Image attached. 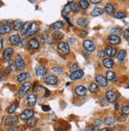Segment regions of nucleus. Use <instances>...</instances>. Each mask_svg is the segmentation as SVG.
Wrapping results in <instances>:
<instances>
[{"instance_id": "nucleus-1", "label": "nucleus", "mask_w": 129, "mask_h": 131, "mask_svg": "<svg viewBox=\"0 0 129 131\" xmlns=\"http://www.w3.org/2000/svg\"><path fill=\"white\" fill-rule=\"evenodd\" d=\"M39 29H40V27H39L37 23H36V22L30 23V26H29L27 32L25 34V36L26 37H31V36L36 34L37 32H38Z\"/></svg>"}, {"instance_id": "nucleus-6", "label": "nucleus", "mask_w": 129, "mask_h": 131, "mask_svg": "<svg viewBox=\"0 0 129 131\" xmlns=\"http://www.w3.org/2000/svg\"><path fill=\"white\" fill-rule=\"evenodd\" d=\"M34 111L31 109H26L20 114V118L21 120H29L33 117Z\"/></svg>"}, {"instance_id": "nucleus-38", "label": "nucleus", "mask_w": 129, "mask_h": 131, "mask_svg": "<svg viewBox=\"0 0 129 131\" xmlns=\"http://www.w3.org/2000/svg\"><path fill=\"white\" fill-rule=\"evenodd\" d=\"M79 5L82 9H86L89 6V3L87 1V0H81V1H79Z\"/></svg>"}, {"instance_id": "nucleus-51", "label": "nucleus", "mask_w": 129, "mask_h": 131, "mask_svg": "<svg viewBox=\"0 0 129 131\" xmlns=\"http://www.w3.org/2000/svg\"><path fill=\"white\" fill-rule=\"evenodd\" d=\"M124 38L129 41V32L127 31V30H125V31L124 32Z\"/></svg>"}, {"instance_id": "nucleus-50", "label": "nucleus", "mask_w": 129, "mask_h": 131, "mask_svg": "<svg viewBox=\"0 0 129 131\" xmlns=\"http://www.w3.org/2000/svg\"><path fill=\"white\" fill-rule=\"evenodd\" d=\"M42 110H43L44 111H49L51 110V108H50V106H49L44 105V106H42Z\"/></svg>"}, {"instance_id": "nucleus-32", "label": "nucleus", "mask_w": 129, "mask_h": 131, "mask_svg": "<svg viewBox=\"0 0 129 131\" xmlns=\"http://www.w3.org/2000/svg\"><path fill=\"white\" fill-rule=\"evenodd\" d=\"M89 91L91 93H97V92L99 91V88H98L97 84L92 83L89 85Z\"/></svg>"}, {"instance_id": "nucleus-56", "label": "nucleus", "mask_w": 129, "mask_h": 131, "mask_svg": "<svg viewBox=\"0 0 129 131\" xmlns=\"http://www.w3.org/2000/svg\"><path fill=\"white\" fill-rule=\"evenodd\" d=\"M127 31H128V32H129V29H127Z\"/></svg>"}, {"instance_id": "nucleus-41", "label": "nucleus", "mask_w": 129, "mask_h": 131, "mask_svg": "<svg viewBox=\"0 0 129 131\" xmlns=\"http://www.w3.org/2000/svg\"><path fill=\"white\" fill-rule=\"evenodd\" d=\"M122 113L125 115H128L129 114V105H125L124 106H122Z\"/></svg>"}, {"instance_id": "nucleus-17", "label": "nucleus", "mask_w": 129, "mask_h": 131, "mask_svg": "<svg viewBox=\"0 0 129 131\" xmlns=\"http://www.w3.org/2000/svg\"><path fill=\"white\" fill-rule=\"evenodd\" d=\"M104 9L101 8V7H94V8L91 11V16L93 17H97V16H100V15H102L104 14Z\"/></svg>"}, {"instance_id": "nucleus-18", "label": "nucleus", "mask_w": 129, "mask_h": 131, "mask_svg": "<svg viewBox=\"0 0 129 131\" xmlns=\"http://www.w3.org/2000/svg\"><path fill=\"white\" fill-rule=\"evenodd\" d=\"M105 52L107 56L112 57H114L117 54V49L111 47V46H107L105 49Z\"/></svg>"}, {"instance_id": "nucleus-13", "label": "nucleus", "mask_w": 129, "mask_h": 131, "mask_svg": "<svg viewBox=\"0 0 129 131\" xmlns=\"http://www.w3.org/2000/svg\"><path fill=\"white\" fill-rule=\"evenodd\" d=\"M18 122L17 116H9L5 119V125L6 126H14Z\"/></svg>"}, {"instance_id": "nucleus-29", "label": "nucleus", "mask_w": 129, "mask_h": 131, "mask_svg": "<svg viewBox=\"0 0 129 131\" xmlns=\"http://www.w3.org/2000/svg\"><path fill=\"white\" fill-rule=\"evenodd\" d=\"M29 26H30V22L29 21H26V22L23 23V25H22V26L21 28V32H20L21 35H25Z\"/></svg>"}, {"instance_id": "nucleus-16", "label": "nucleus", "mask_w": 129, "mask_h": 131, "mask_svg": "<svg viewBox=\"0 0 129 131\" xmlns=\"http://www.w3.org/2000/svg\"><path fill=\"white\" fill-rule=\"evenodd\" d=\"M9 41L11 45H17L20 43L21 41V37L18 34H14L12 36L10 37L9 38Z\"/></svg>"}, {"instance_id": "nucleus-9", "label": "nucleus", "mask_w": 129, "mask_h": 131, "mask_svg": "<svg viewBox=\"0 0 129 131\" xmlns=\"http://www.w3.org/2000/svg\"><path fill=\"white\" fill-rule=\"evenodd\" d=\"M105 98L106 100L109 102V103H114L116 101V99H117V95L116 93L113 91L112 89H109L106 91L105 93Z\"/></svg>"}, {"instance_id": "nucleus-45", "label": "nucleus", "mask_w": 129, "mask_h": 131, "mask_svg": "<svg viewBox=\"0 0 129 131\" xmlns=\"http://www.w3.org/2000/svg\"><path fill=\"white\" fill-rule=\"evenodd\" d=\"M105 50H100L97 52V57L99 58H103V57H105Z\"/></svg>"}, {"instance_id": "nucleus-47", "label": "nucleus", "mask_w": 129, "mask_h": 131, "mask_svg": "<svg viewBox=\"0 0 129 131\" xmlns=\"http://www.w3.org/2000/svg\"><path fill=\"white\" fill-rule=\"evenodd\" d=\"M94 124H95L96 126H101V123H102L101 120V119H98V118L94 119Z\"/></svg>"}, {"instance_id": "nucleus-25", "label": "nucleus", "mask_w": 129, "mask_h": 131, "mask_svg": "<svg viewBox=\"0 0 129 131\" xmlns=\"http://www.w3.org/2000/svg\"><path fill=\"white\" fill-rule=\"evenodd\" d=\"M11 31V28L9 25H3L0 27V34H7Z\"/></svg>"}, {"instance_id": "nucleus-20", "label": "nucleus", "mask_w": 129, "mask_h": 131, "mask_svg": "<svg viewBox=\"0 0 129 131\" xmlns=\"http://www.w3.org/2000/svg\"><path fill=\"white\" fill-rule=\"evenodd\" d=\"M39 42L36 39H31L28 42V47L31 49H36L39 48Z\"/></svg>"}, {"instance_id": "nucleus-43", "label": "nucleus", "mask_w": 129, "mask_h": 131, "mask_svg": "<svg viewBox=\"0 0 129 131\" xmlns=\"http://www.w3.org/2000/svg\"><path fill=\"white\" fill-rule=\"evenodd\" d=\"M78 68H79L78 64H71V66L70 67V70H71V72H74V71L78 70Z\"/></svg>"}, {"instance_id": "nucleus-23", "label": "nucleus", "mask_w": 129, "mask_h": 131, "mask_svg": "<svg viewBox=\"0 0 129 131\" xmlns=\"http://www.w3.org/2000/svg\"><path fill=\"white\" fill-rule=\"evenodd\" d=\"M103 65L106 68H111L114 65V61L110 58H105L103 60Z\"/></svg>"}, {"instance_id": "nucleus-35", "label": "nucleus", "mask_w": 129, "mask_h": 131, "mask_svg": "<svg viewBox=\"0 0 129 131\" xmlns=\"http://www.w3.org/2000/svg\"><path fill=\"white\" fill-rule=\"evenodd\" d=\"M52 37H53V39L60 40V39H62V38L63 37V34L62 32H60V31H55V32H53V34H52Z\"/></svg>"}, {"instance_id": "nucleus-12", "label": "nucleus", "mask_w": 129, "mask_h": 131, "mask_svg": "<svg viewBox=\"0 0 129 131\" xmlns=\"http://www.w3.org/2000/svg\"><path fill=\"white\" fill-rule=\"evenodd\" d=\"M37 100V96L35 94H29L26 97V102L27 104L30 106H33Z\"/></svg>"}, {"instance_id": "nucleus-55", "label": "nucleus", "mask_w": 129, "mask_h": 131, "mask_svg": "<svg viewBox=\"0 0 129 131\" xmlns=\"http://www.w3.org/2000/svg\"><path fill=\"white\" fill-rule=\"evenodd\" d=\"M2 79H3V75H2V73L0 72V81L2 80Z\"/></svg>"}, {"instance_id": "nucleus-37", "label": "nucleus", "mask_w": 129, "mask_h": 131, "mask_svg": "<svg viewBox=\"0 0 129 131\" xmlns=\"http://www.w3.org/2000/svg\"><path fill=\"white\" fill-rule=\"evenodd\" d=\"M17 107H18V106L16 103H12L8 108H7V112H8L9 114H14L15 111H16Z\"/></svg>"}, {"instance_id": "nucleus-48", "label": "nucleus", "mask_w": 129, "mask_h": 131, "mask_svg": "<svg viewBox=\"0 0 129 131\" xmlns=\"http://www.w3.org/2000/svg\"><path fill=\"white\" fill-rule=\"evenodd\" d=\"M74 42H75V39H74V38H71V37L68 38V39H67V43L68 45H74Z\"/></svg>"}, {"instance_id": "nucleus-27", "label": "nucleus", "mask_w": 129, "mask_h": 131, "mask_svg": "<svg viewBox=\"0 0 129 131\" xmlns=\"http://www.w3.org/2000/svg\"><path fill=\"white\" fill-rule=\"evenodd\" d=\"M63 22L61 21H56L55 23H53L52 25H51V29H59L63 27Z\"/></svg>"}, {"instance_id": "nucleus-49", "label": "nucleus", "mask_w": 129, "mask_h": 131, "mask_svg": "<svg viewBox=\"0 0 129 131\" xmlns=\"http://www.w3.org/2000/svg\"><path fill=\"white\" fill-rule=\"evenodd\" d=\"M87 35V32L85 31V30H80L79 31V36L82 37H84Z\"/></svg>"}, {"instance_id": "nucleus-34", "label": "nucleus", "mask_w": 129, "mask_h": 131, "mask_svg": "<svg viewBox=\"0 0 129 131\" xmlns=\"http://www.w3.org/2000/svg\"><path fill=\"white\" fill-rule=\"evenodd\" d=\"M111 34H112L111 35H115V36L120 37L123 34V30L120 28H113L111 29Z\"/></svg>"}, {"instance_id": "nucleus-14", "label": "nucleus", "mask_w": 129, "mask_h": 131, "mask_svg": "<svg viewBox=\"0 0 129 131\" xmlns=\"http://www.w3.org/2000/svg\"><path fill=\"white\" fill-rule=\"evenodd\" d=\"M108 41L109 42V44L113 45H117L118 44L120 43L121 40L120 37L118 36H115V35H110L108 37Z\"/></svg>"}, {"instance_id": "nucleus-54", "label": "nucleus", "mask_w": 129, "mask_h": 131, "mask_svg": "<svg viewBox=\"0 0 129 131\" xmlns=\"http://www.w3.org/2000/svg\"><path fill=\"white\" fill-rule=\"evenodd\" d=\"M99 131H109V129L108 128H103V129H101L99 130Z\"/></svg>"}, {"instance_id": "nucleus-28", "label": "nucleus", "mask_w": 129, "mask_h": 131, "mask_svg": "<svg viewBox=\"0 0 129 131\" xmlns=\"http://www.w3.org/2000/svg\"><path fill=\"white\" fill-rule=\"evenodd\" d=\"M114 123H115V118L113 117L108 116L104 119V124L106 126H112L114 124Z\"/></svg>"}, {"instance_id": "nucleus-26", "label": "nucleus", "mask_w": 129, "mask_h": 131, "mask_svg": "<svg viewBox=\"0 0 129 131\" xmlns=\"http://www.w3.org/2000/svg\"><path fill=\"white\" fill-rule=\"evenodd\" d=\"M29 76H30L29 73H28V72H22V73L19 74L17 76V80L18 82H22V81L25 80L26 79H28Z\"/></svg>"}, {"instance_id": "nucleus-5", "label": "nucleus", "mask_w": 129, "mask_h": 131, "mask_svg": "<svg viewBox=\"0 0 129 131\" xmlns=\"http://www.w3.org/2000/svg\"><path fill=\"white\" fill-rule=\"evenodd\" d=\"M30 87H31V83L30 82H25L23 83V84L20 87L19 90H18V95L20 96H23L25 95L27 91L29 90Z\"/></svg>"}, {"instance_id": "nucleus-53", "label": "nucleus", "mask_w": 129, "mask_h": 131, "mask_svg": "<svg viewBox=\"0 0 129 131\" xmlns=\"http://www.w3.org/2000/svg\"><path fill=\"white\" fill-rule=\"evenodd\" d=\"M114 108H115V111H117L119 109V104L117 103H115V107H114Z\"/></svg>"}, {"instance_id": "nucleus-15", "label": "nucleus", "mask_w": 129, "mask_h": 131, "mask_svg": "<svg viewBox=\"0 0 129 131\" xmlns=\"http://www.w3.org/2000/svg\"><path fill=\"white\" fill-rule=\"evenodd\" d=\"M35 72H36V75L37 76H44V75H46L48 71H47V69L45 68L44 66L40 65V66H37L36 68Z\"/></svg>"}, {"instance_id": "nucleus-10", "label": "nucleus", "mask_w": 129, "mask_h": 131, "mask_svg": "<svg viewBox=\"0 0 129 131\" xmlns=\"http://www.w3.org/2000/svg\"><path fill=\"white\" fill-rule=\"evenodd\" d=\"M74 92L76 93L80 97H84L87 94V89L86 87L82 86V85H79V86H77L74 89Z\"/></svg>"}, {"instance_id": "nucleus-21", "label": "nucleus", "mask_w": 129, "mask_h": 131, "mask_svg": "<svg viewBox=\"0 0 129 131\" xmlns=\"http://www.w3.org/2000/svg\"><path fill=\"white\" fill-rule=\"evenodd\" d=\"M14 53V49L12 48H6L3 51V57L5 60H9Z\"/></svg>"}, {"instance_id": "nucleus-4", "label": "nucleus", "mask_w": 129, "mask_h": 131, "mask_svg": "<svg viewBox=\"0 0 129 131\" xmlns=\"http://www.w3.org/2000/svg\"><path fill=\"white\" fill-rule=\"evenodd\" d=\"M43 80L45 83H46L47 84H49V85H56V84H57V83H58L57 77L53 75H44Z\"/></svg>"}, {"instance_id": "nucleus-24", "label": "nucleus", "mask_w": 129, "mask_h": 131, "mask_svg": "<svg viewBox=\"0 0 129 131\" xmlns=\"http://www.w3.org/2000/svg\"><path fill=\"white\" fill-rule=\"evenodd\" d=\"M89 22V19L84 18H82L78 19V21H77V24H78V26H81V27H86V26H88Z\"/></svg>"}, {"instance_id": "nucleus-7", "label": "nucleus", "mask_w": 129, "mask_h": 131, "mask_svg": "<svg viewBox=\"0 0 129 131\" xmlns=\"http://www.w3.org/2000/svg\"><path fill=\"white\" fill-rule=\"evenodd\" d=\"M15 65H16V68H18V70L21 71L23 70L25 67V60H23L20 55H18L16 59H15Z\"/></svg>"}, {"instance_id": "nucleus-44", "label": "nucleus", "mask_w": 129, "mask_h": 131, "mask_svg": "<svg viewBox=\"0 0 129 131\" xmlns=\"http://www.w3.org/2000/svg\"><path fill=\"white\" fill-rule=\"evenodd\" d=\"M126 118H127V115H125V114H124L123 113L121 114L120 116H119V118H118V120L120 121V122H124L125 120H126Z\"/></svg>"}, {"instance_id": "nucleus-36", "label": "nucleus", "mask_w": 129, "mask_h": 131, "mask_svg": "<svg viewBox=\"0 0 129 131\" xmlns=\"http://www.w3.org/2000/svg\"><path fill=\"white\" fill-rule=\"evenodd\" d=\"M13 23H14V29L15 30L21 29L22 25H23V22H22L21 20H16V21H14Z\"/></svg>"}, {"instance_id": "nucleus-52", "label": "nucleus", "mask_w": 129, "mask_h": 131, "mask_svg": "<svg viewBox=\"0 0 129 131\" xmlns=\"http://www.w3.org/2000/svg\"><path fill=\"white\" fill-rule=\"evenodd\" d=\"M91 3H93V4H99L101 3V0H91L90 1Z\"/></svg>"}, {"instance_id": "nucleus-33", "label": "nucleus", "mask_w": 129, "mask_h": 131, "mask_svg": "<svg viewBox=\"0 0 129 131\" xmlns=\"http://www.w3.org/2000/svg\"><path fill=\"white\" fill-rule=\"evenodd\" d=\"M71 11V6H70V2L68 3L65 6H64V8L62 11V14H63V17H66V15H68L70 14V12Z\"/></svg>"}, {"instance_id": "nucleus-2", "label": "nucleus", "mask_w": 129, "mask_h": 131, "mask_svg": "<svg viewBox=\"0 0 129 131\" xmlns=\"http://www.w3.org/2000/svg\"><path fill=\"white\" fill-rule=\"evenodd\" d=\"M83 48L85 49L88 52H94L96 49V46L94 43L91 40H85L83 41Z\"/></svg>"}, {"instance_id": "nucleus-30", "label": "nucleus", "mask_w": 129, "mask_h": 131, "mask_svg": "<svg viewBox=\"0 0 129 131\" xmlns=\"http://www.w3.org/2000/svg\"><path fill=\"white\" fill-rule=\"evenodd\" d=\"M70 6H71V10L74 13H78L80 10V6L78 3H74V2H70Z\"/></svg>"}, {"instance_id": "nucleus-11", "label": "nucleus", "mask_w": 129, "mask_h": 131, "mask_svg": "<svg viewBox=\"0 0 129 131\" xmlns=\"http://www.w3.org/2000/svg\"><path fill=\"white\" fill-rule=\"evenodd\" d=\"M95 80L98 85L101 87H106L108 85V80L102 75H97L95 78Z\"/></svg>"}, {"instance_id": "nucleus-46", "label": "nucleus", "mask_w": 129, "mask_h": 131, "mask_svg": "<svg viewBox=\"0 0 129 131\" xmlns=\"http://www.w3.org/2000/svg\"><path fill=\"white\" fill-rule=\"evenodd\" d=\"M94 126L93 125H88L85 128V131H94Z\"/></svg>"}, {"instance_id": "nucleus-19", "label": "nucleus", "mask_w": 129, "mask_h": 131, "mask_svg": "<svg viewBox=\"0 0 129 131\" xmlns=\"http://www.w3.org/2000/svg\"><path fill=\"white\" fill-rule=\"evenodd\" d=\"M104 11H105L109 14H115V7L112 3H107L105 6Z\"/></svg>"}, {"instance_id": "nucleus-40", "label": "nucleus", "mask_w": 129, "mask_h": 131, "mask_svg": "<svg viewBox=\"0 0 129 131\" xmlns=\"http://www.w3.org/2000/svg\"><path fill=\"white\" fill-rule=\"evenodd\" d=\"M126 14L124 13V12H121V11H119V12H117L114 14V17L117 19H122V18H126Z\"/></svg>"}, {"instance_id": "nucleus-42", "label": "nucleus", "mask_w": 129, "mask_h": 131, "mask_svg": "<svg viewBox=\"0 0 129 131\" xmlns=\"http://www.w3.org/2000/svg\"><path fill=\"white\" fill-rule=\"evenodd\" d=\"M52 71L54 72L55 73H57V74H60L62 72V68L60 67H58V66H56V67H53L52 68Z\"/></svg>"}, {"instance_id": "nucleus-8", "label": "nucleus", "mask_w": 129, "mask_h": 131, "mask_svg": "<svg viewBox=\"0 0 129 131\" xmlns=\"http://www.w3.org/2000/svg\"><path fill=\"white\" fill-rule=\"evenodd\" d=\"M83 75H84V72H83V70H82V69H78V70L71 73L70 79L72 80H77L82 78Z\"/></svg>"}, {"instance_id": "nucleus-3", "label": "nucleus", "mask_w": 129, "mask_h": 131, "mask_svg": "<svg viewBox=\"0 0 129 131\" xmlns=\"http://www.w3.org/2000/svg\"><path fill=\"white\" fill-rule=\"evenodd\" d=\"M57 48L62 54L67 55L70 52V46L67 42H60L58 44Z\"/></svg>"}, {"instance_id": "nucleus-22", "label": "nucleus", "mask_w": 129, "mask_h": 131, "mask_svg": "<svg viewBox=\"0 0 129 131\" xmlns=\"http://www.w3.org/2000/svg\"><path fill=\"white\" fill-rule=\"evenodd\" d=\"M106 80H109V81H116L117 80V75L114 72L112 71H108L106 72Z\"/></svg>"}, {"instance_id": "nucleus-39", "label": "nucleus", "mask_w": 129, "mask_h": 131, "mask_svg": "<svg viewBox=\"0 0 129 131\" xmlns=\"http://www.w3.org/2000/svg\"><path fill=\"white\" fill-rule=\"evenodd\" d=\"M36 124V119L33 117L27 120V125L29 127H34Z\"/></svg>"}, {"instance_id": "nucleus-31", "label": "nucleus", "mask_w": 129, "mask_h": 131, "mask_svg": "<svg viewBox=\"0 0 129 131\" xmlns=\"http://www.w3.org/2000/svg\"><path fill=\"white\" fill-rule=\"evenodd\" d=\"M126 57V51L122 49V50H120L119 52L117 53V58L119 61H123Z\"/></svg>"}]
</instances>
